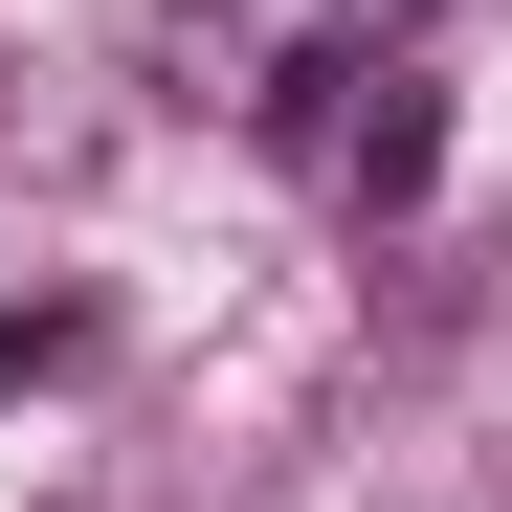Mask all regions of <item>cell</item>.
I'll return each mask as SVG.
<instances>
[{
    "label": "cell",
    "mask_w": 512,
    "mask_h": 512,
    "mask_svg": "<svg viewBox=\"0 0 512 512\" xmlns=\"http://www.w3.org/2000/svg\"><path fill=\"white\" fill-rule=\"evenodd\" d=\"M423 23H446V0H179V90L201 112H290L312 67H379Z\"/></svg>",
    "instance_id": "2"
},
{
    "label": "cell",
    "mask_w": 512,
    "mask_h": 512,
    "mask_svg": "<svg viewBox=\"0 0 512 512\" xmlns=\"http://www.w3.org/2000/svg\"><path fill=\"white\" fill-rule=\"evenodd\" d=\"M67 357H90V290H23V312H0V379H67Z\"/></svg>",
    "instance_id": "3"
},
{
    "label": "cell",
    "mask_w": 512,
    "mask_h": 512,
    "mask_svg": "<svg viewBox=\"0 0 512 512\" xmlns=\"http://www.w3.org/2000/svg\"><path fill=\"white\" fill-rule=\"evenodd\" d=\"M268 134L312 156V201H334V223H401L423 179H446V90H423V45H379V67H312Z\"/></svg>",
    "instance_id": "1"
}]
</instances>
